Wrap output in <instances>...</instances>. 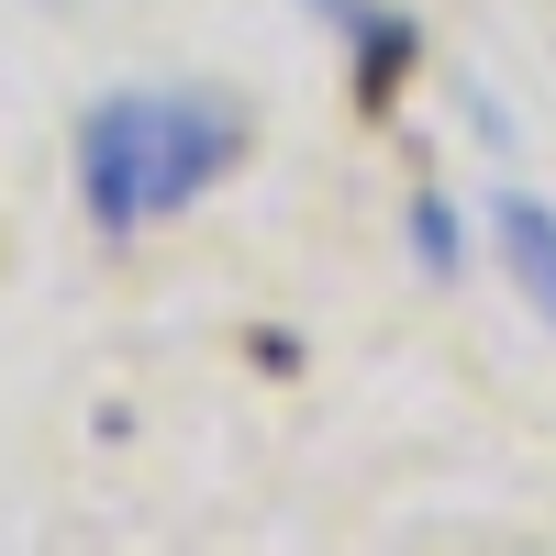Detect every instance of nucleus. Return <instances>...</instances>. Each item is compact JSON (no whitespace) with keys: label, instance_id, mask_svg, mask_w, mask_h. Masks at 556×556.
<instances>
[{"label":"nucleus","instance_id":"obj_2","mask_svg":"<svg viewBox=\"0 0 556 556\" xmlns=\"http://www.w3.org/2000/svg\"><path fill=\"white\" fill-rule=\"evenodd\" d=\"M312 12L334 23L345 67H356V101H367V112H390V101H401V78H412V56H424V34H412L401 12H379V0H312Z\"/></svg>","mask_w":556,"mask_h":556},{"label":"nucleus","instance_id":"obj_3","mask_svg":"<svg viewBox=\"0 0 556 556\" xmlns=\"http://www.w3.org/2000/svg\"><path fill=\"white\" fill-rule=\"evenodd\" d=\"M501 256H513V278H523V301L556 323V212L545 201H523V190H501Z\"/></svg>","mask_w":556,"mask_h":556},{"label":"nucleus","instance_id":"obj_1","mask_svg":"<svg viewBox=\"0 0 556 556\" xmlns=\"http://www.w3.org/2000/svg\"><path fill=\"white\" fill-rule=\"evenodd\" d=\"M235 156H245V123L201 89H112L78 123V201H89V223L134 235V223L201 201Z\"/></svg>","mask_w":556,"mask_h":556},{"label":"nucleus","instance_id":"obj_4","mask_svg":"<svg viewBox=\"0 0 556 556\" xmlns=\"http://www.w3.org/2000/svg\"><path fill=\"white\" fill-rule=\"evenodd\" d=\"M412 235H424V256L445 267V256H456V212H445V201H424V212H412Z\"/></svg>","mask_w":556,"mask_h":556}]
</instances>
